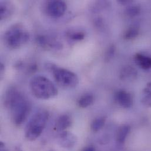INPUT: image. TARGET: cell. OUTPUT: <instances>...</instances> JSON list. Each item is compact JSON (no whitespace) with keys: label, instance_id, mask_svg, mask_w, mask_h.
Masks as SVG:
<instances>
[{"label":"cell","instance_id":"obj_19","mask_svg":"<svg viewBox=\"0 0 151 151\" xmlns=\"http://www.w3.org/2000/svg\"><path fill=\"white\" fill-rule=\"evenodd\" d=\"M141 12V8L139 5H133L128 6L125 10L127 15L131 18H133L139 15Z\"/></svg>","mask_w":151,"mask_h":151},{"label":"cell","instance_id":"obj_10","mask_svg":"<svg viewBox=\"0 0 151 151\" xmlns=\"http://www.w3.org/2000/svg\"><path fill=\"white\" fill-rule=\"evenodd\" d=\"M72 119L68 114L61 115L57 119L55 125V129L58 132H63L67 131L71 127Z\"/></svg>","mask_w":151,"mask_h":151},{"label":"cell","instance_id":"obj_8","mask_svg":"<svg viewBox=\"0 0 151 151\" xmlns=\"http://www.w3.org/2000/svg\"><path fill=\"white\" fill-rule=\"evenodd\" d=\"M57 142L60 146L65 149H71L76 144L77 139L76 136L67 131L60 133Z\"/></svg>","mask_w":151,"mask_h":151},{"label":"cell","instance_id":"obj_9","mask_svg":"<svg viewBox=\"0 0 151 151\" xmlns=\"http://www.w3.org/2000/svg\"><path fill=\"white\" fill-rule=\"evenodd\" d=\"M36 41L40 46L44 48L58 50L63 47L62 44L58 41L45 35H38L36 38Z\"/></svg>","mask_w":151,"mask_h":151},{"label":"cell","instance_id":"obj_18","mask_svg":"<svg viewBox=\"0 0 151 151\" xmlns=\"http://www.w3.org/2000/svg\"><path fill=\"white\" fill-rule=\"evenodd\" d=\"M139 28L137 25H132L128 28L124 33V37L127 40H132L137 38L139 34Z\"/></svg>","mask_w":151,"mask_h":151},{"label":"cell","instance_id":"obj_5","mask_svg":"<svg viewBox=\"0 0 151 151\" xmlns=\"http://www.w3.org/2000/svg\"><path fill=\"white\" fill-rule=\"evenodd\" d=\"M47 68L52 72L54 78L61 87L64 88H74L79 83V78L74 73L53 64H48Z\"/></svg>","mask_w":151,"mask_h":151},{"label":"cell","instance_id":"obj_26","mask_svg":"<svg viewBox=\"0 0 151 151\" xmlns=\"http://www.w3.org/2000/svg\"><path fill=\"white\" fill-rule=\"evenodd\" d=\"M55 151V150H50V151Z\"/></svg>","mask_w":151,"mask_h":151},{"label":"cell","instance_id":"obj_24","mask_svg":"<svg viewBox=\"0 0 151 151\" xmlns=\"http://www.w3.org/2000/svg\"><path fill=\"white\" fill-rule=\"evenodd\" d=\"M81 151H96V150H95V147L90 145V146L85 147Z\"/></svg>","mask_w":151,"mask_h":151},{"label":"cell","instance_id":"obj_15","mask_svg":"<svg viewBox=\"0 0 151 151\" xmlns=\"http://www.w3.org/2000/svg\"><path fill=\"white\" fill-rule=\"evenodd\" d=\"M141 102L146 108H151V82H148L143 89L141 95Z\"/></svg>","mask_w":151,"mask_h":151},{"label":"cell","instance_id":"obj_12","mask_svg":"<svg viewBox=\"0 0 151 151\" xmlns=\"http://www.w3.org/2000/svg\"><path fill=\"white\" fill-rule=\"evenodd\" d=\"M134 61L136 64L143 70H148L151 68V57L149 55L137 53L134 57Z\"/></svg>","mask_w":151,"mask_h":151},{"label":"cell","instance_id":"obj_23","mask_svg":"<svg viewBox=\"0 0 151 151\" xmlns=\"http://www.w3.org/2000/svg\"><path fill=\"white\" fill-rule=\"evenodd\" d=\"M95 25L98 26V27H100L101 25H102L103 24V22H102V19H101L100 18H98L97 19H95Z\"/></svg>","mask_w":151,"mask_h":151},{"label":"cell","instance_id":"obj_11","mask_svg":"<svg viewBox=\"0 0 151 151\" xmlns=\"http://www.w3.org/2000/svg\"><path fill=\"white\" fill-rule=\"evenodd\" d=\"M138 76L137 70L131 65L124 67L119 73V78L122 81H133Z\"/></svg>","mask_w":151,"mask_h":151},{"label":"cell","instance_id":"obj_13","mask_svg":"<svg viewBox=\"0 0 151 151\" xmlns=\"http://www.w3.org/2000/svg\"><path fill=\"white\" fill-rule=\"evenodd\" d=\"M131 132V127L125 124L121 125L116 134V142L119 145H122L125 142Z\"/></svg>","mask_w":151,"mask_h":151},{"label":"cell","instance_id":"obj_16","mask_svg":"<svg viewBox=\"0 0 151 151\" xmlns=\"http://www.w3.org/2000/svg\"><path fill=\"white\" fill-rule=\"evenodd\" d=\"M94 101L95 98L93 95L92 93H88L81 96L78 101V104L80 108H86L92 105L94 102Z\"/></svg>","mask_w":151,"mask_h":151},{"label":"cell","instance_id":"obj_1","mask_svg":"<svg viewBox=\"0 0 151 151\" xmlns=\"http://www.w3.org/2000/svg\"><path fill=\"white\" fill-rule=\"evenodd\" d=\"M4 104L10 113L12 122L17 126L22 125L28 118L31 105L28 99L17 88L9 87L5 92Z\"/></svg>","mask_w":151,"mask_h":151},{"label":"cell","instance_id":"obj_14","mask_svg":"<svg viewBox=\"0 0 151 151\" xmlns=\"http://www.w3.org/2000/svg\"><path fill=\"white\" fill-rule=\"evenodd\" d=\"M14 7L11 2H1L0 4V19L4 20L9 18L14 12Z\"/></svg>","mask_w":151,"mask_h":151},{"label":"cell","instance_id":"obj_3","mask_svg":"<svg viewBox=\"0 0 151 151\" xmlns=\"http://www.w3.org/2000/svg\"><path fill=\"white\" fill-rule=\"evenodd\" d=\"M49 119V113L45 110L35 113L27 124L25 137L29 141L36 140L42 134Z\"/></svg>","mask_w":151,"mask_h":151},{"label":"cell","instance_id":"obj_20","mask_svg":"<svg viewBox=\"0 0 151 151\" xmlns=\"http://www.w3.org/2000/svg\"><path fill=\"white\" fill-rule=\"evenodd\" d=\"M67 36L68 37L75 41H79L81 40H83L85 38V34L80 31H70L67 33Z\"/></svg>","mask_w":151,"mask_h":151},{"label":"cell","instance_id":"obj_22","mask_svg":"<svg viewBox=\"0 0 151 151\" xmlns=\"http://www.w3.org/2000/svg\"><path fill=\"white\" fill-rule=\"evenodd\" d=\"M118 2L122 5H130L133 2L132 1H128V0H119Z\"/></svg>","mask_w":151,"mask_h":151},{"label":"cell","instance_id":"obj_6","mask_svg":"<svg viewBox=\"0 0 151 151\" xmlns=\"http://www.w3.org/2000/svg\"><path fill=\"white\" fill-rule=\"evenodd\" d=\"M67 9V4L63 1H50L47 2L46 6V11L47 14L55 18H58L63 16Z\"/></svg>","mask_w":151,"mask_h":151},{"label":"cell","instance_id":"obj_21","mask_svg":"<svg viewBox=\"0 0 151 151\" xmlns=\"http://www.w3.org/2000/svg\"><path fill=\"white\" fill-rule=\"evenodd\" d=\"M116 52V47L115 45L112 44L110 45L108 50L106 51L105 55V62H109L115 56Z\"/></svg>","mask_w":151,"mask_h":151},{"label":"cell","instance_id":"obj_4","mask_svg":"<svg viewBox=\"0 0 151 151\" xmlns=\"http://www.w3.org/2000/svg\"><path fill=\"white\" fill-rule=\"evenodd\" d=\"M29 40V34L24 27L20 24L11 26L5 33L4 41L11 49H17L27 43Z\"/></svg>","mask_w":151,"mask_h":151},{"label":"cell","instance_id":"obj_17","mask_svg":"<svg viewBox=\"0 0 151 151\" xmlns=\"http://www.w3.org/2000/svg\"><path fill=\"white\" fill-rule=\"evenodd\" d=\"M106 117L100 116L94 119L91 124V129L93 132H97L103 128L106 122Z\"/></svg>","mask_w":151,"mask_h":151},{"label":"cell","instance_id":"obj_7","mask_svg":"<svg viewBox=\"0 0 151 151\" xmlns=\"http://www.w3.org/2000/svg\"><path fill=\"white\" fill-rule=\"evenodd\" d=\"M114 99L119 106L125 109H129L133 105L132 95L125 90H118L114 94Z\"/></svg>","mask_w":151,"mask_h":151},{"label":"cell","instance_id":"obj_2","mask_svg":"<svg viewBox=\"0 0 151 151\" xmlns=\"http://www.w3.org/2000/svg\"><path fill=\"white\" fill-rule=\"evenodd\" d=\"M32 93L38 99H49L58 95V89L53 82L47 77L37 76L32 78L29 82Z\"/></svg>","mask_w":151,"mask_h":151},{"label":"cell","instance_id":"obj_25","mask_svg":"<svg viewBox=\"0 0 151 151\" xmlns=\"http://www.w3.org/2000/svg\"><path fill=\"white\" fill-rule=\"evenodd\" d=\"M0 146H1V151H7L6 149L5 148V145L3 142H1L0 144Z\"/></svg>","mask_w":151,"mask_h":151}]
</instances>
